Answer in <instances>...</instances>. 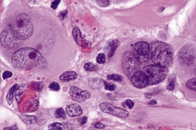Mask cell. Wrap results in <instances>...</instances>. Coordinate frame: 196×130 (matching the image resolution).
Returning a JSON list of instances; mask_svg holds the SVG:
<instances>
[{
  "instance_id": "obj_1",
  "label": "cell",
  "mask_w": 196,
  "mask_h": 130,
  "mask_svg": "<svg viewBox=\"0 0 196 130\" xmlns=\"http://www.w3.org/2000/svg\"><path fill=\"white\" fill-rule=\"evenodd\" d=\"M12 63L15 67L21 69H32L45 66L46 60L37 50L26 48L15 52L12 55Z\"/></svg>"
},
{
  "instance_id": "obj_17",
  "label": "cell",
  "mask_w": 196,
  "mask_h": 130,
  "mask_svg": "<svg viewBox=\"0 0 196 130\" xmlns=\"http://www.w3.org/2000/svg\"><path fill=\"white\" fill-rule=\"evenodd\" d=\"M72 34H73L74 38H75V40L77 41V43H78L79 45H81V46H84V44L83 43L84 40H83V39H82V37H81V32H80V30H79V29L77 28V27L73 28Z\"/></svg>"
},
{
  "instance_id": "obj_7",
  "label": "cell",
  "mask_w": 196,
  "mask_h": 130,
  "mask_svg": "<svg viewBox=\"0 0 196 130\" xmlns=\"http://www.w3.org/2000/svg\"><path fill=\"white\" fill-rule=\"evenodd\" d=\"M19 37L12 29L4 30L1 33V44L5 48H15L19 44Z\"/></svg>"
},
{
  "instance_id": "obj_28",
  "label": "cell",
  "mask_w": 196,
  "mask_h": 130,
  "mask_svg": "<svg viewBox=\"0 0 196 130\" xmlns=\"http://www.w3.org/2000/svg\"><path fill=\"white\" fill-rule=\"evenodd\" d=\"M60 4V0H54L52 4H51V7L53 8V10H55L58 6H59V4Z\"/></svg>"
},
{
  "instance_id": "obj_29",
  "label": "cell",
  "mask_w": 196,
  "mask_h": 130,
  "mask_svg": "<svg viewBox=\"0 0 196 130\" xmlns=\"http://www.w3.org/2000/svg\"><path fill=\"white\" fill-rule=\"evenodd\" d=\"M174 87H175V81L172 80L171 82L169 84L167 89H168L169 91H173V90H174Z\"/></svg>"
},
{
  "instance_id": "obj_33",
  "label": "cell",
  "mask_w": 196,
  "mask_h": 130,
  "mask_svg": "<svg viewBox=\"0 0 196 130\" xmlns=\"http://www.w3.org/2000/svg\"><path fill=\"white\" fill-rule=\"evenodd\" d=\"M157 103V102L156 101H152V102H151L149 104H151V105H152V104H156Z\"/></svg>"
},
{
  "instance_id": "obj_13",
  "label": "cell",
  "mask_w": 196,
  "mask_h": 130,
  "mask_svg": "<svg viewBox=\"0 0 196 130\" xmlns=\"http://www.w3.org/2000/svg\"><path fill=\"white\" fill-rule=\"evenodd\" d=\"M181 53H182V54L181 53L180 54V58L182 59V60H183L187 63H192V61L194 60V55L193 53L189 51V50H183V51H181Z\"/></svg>"
},
{
  "instance_id": "obj_30",
  "label": "cell",
  "mask_w": 196,
  "mask_h": 130,
  "mask_svg": "<svg viewBox=\"0 0 196 130\" xmlns=\"http://www.w3.org/2000/svg\"><path fill=\"white\" fill-rule=\"evenodd\" d=\"M87 117L86 116H84V117H82L80 120H79V123H80V125H84V124H85L86 123V122H87Z\"/></svg>"
},
{
  "instance_id": "obj_24",
  "label": "cell",
  "mask_w": 196,
  "mask_h": 130,
  "mask_svg": "<svg viewBox=\"0 0 196 130\" xmlns=\"http://www.w3.org/2000/svg\"><path fill=\"white\" fill-rule=\"evenodd\" d=\"M123 104L126 106V107H127L128 109H133V106H134V102H133L132 100L127 99V100H126L125 102H123Z\"/></svg>"
},
{
  "instance_id": "obj_20",
  "label": "cell",
  "mask_w": 196,
  "mask_h": 130,
  "mask_svg": "<svg viewBox=\"0 0 196 130\" xmlns=\"http://www.w3.org/2000/svg\"><path fill=\"white\" fill-rule=\"evenodd\" d=\"M109 79H112V80L118 81V82H121L123 80L122 77L119 75V74H109L108 76Z\"/></svg>"
},
{
  "instance_id": "obj_14",
  "label": "cell",
  "mask_w": 196,
  "mask_h": 130,
  "mask_svg": "<svg viewBox=\"0 0 196 130\" xmlns=\"http://www.w3.org/2000/svg\"><path fill=\"white\" fill-rule=\"evenodd\" d=\"M119 46V42L117 40H114V41H111V42L109 43V46H108V53H109V57L111 58V57L114 55V53L115 52L117 47Z\"/></svg>"
},
{
  "instance_id": "obj_11",
  "label": "cell",
  "mask_w": 196,
  "mask_h": 130,
  "mask_svg": "<svg viewBox=\"0 0 196 130\" xmlns=\"http://www.w3.org/2000/svg\"><path fill=\"white\" fill-rule=\"evenodd\" d=\"M66 113L70 116H79L82 114V109L78 104H70L66 107Z\"/></svg>"
},
{
  "instance_id": "obj_21",
  "label": "cell",
  "mask_w": 196,
  "mask_h": 130,
  "mask_svg": "<svg viewBox=\"0 0 196 130\" xmlns=\"http://www.w3.org/2000/svg\"><path fill=\"white\" fill-rule=\"evenodd\" d=\"M55 115H56L58 118H61V119H65L66 118V111L62 108H60V109H57Z\"/></svg>"
},
{
  "instance_id": "obj_9",
  "label": "cell",
  "mask_w": 196,
  "mask_h": 130,
  "mask_svg": "<svg viewBox=\"0 0 196 130\" xmlns=\"http://www.w3.org/2000/svg\"><path fill=\"white\" fill-rule=\"evenodd\" d=\"M133 84L137 88H145L149 84V78L144 72L138 71L131 78Z\"/></svg>"
},
{
  "instance_id": "obj_23",
  "label": "cell",
  "mask_w": 196,
  "mask_h": 130,
  "mask_svg": "<svg viewBox=\"0 0 196 130\" xmlns=\"http://www.w3.org/2000/svg\"><path fill=\"white\" fill-rule=\"evenodd\" d=\"M49 88L51 89L52 91H54V92H58L60 90V84L56 83V82H53L52 84H50L49 85Z\"/></svg>"
},
{
  "instance_id": "obj_10",
  "label": "cell",
  "mask_w": 196,
  "mask_h": 130,
  "mask_svg": "<svg viewBox=\"0 0 196 130\" xmlns=\"http://www.w3.org/2000/svg\"><path fill=\"white\" fill-rule=\"evenodd\" d=\"M70 94L71 96V98L76 102H84L91 98L90 92L87 91H83L81 89L77 88L76 86H72L70 90Z\"/></svg>"
},
{
  "instance_id": "obj_16",
  "label": "cell",
  "mask_w": 196,
  "mask_h": 130,
  "mask_svg": "<svg viewBox=\"0 0 196 130\" xmlns=\"http://www.w3.org/2000/svg\"><path fill=\"white\" fill-rule=\"evenodd\" d=\"M19 88V85L18 84H15L14 86H12L11 88V90L9 91L7 94V97H6V100H7V102L9 104H11L12 102H13V98H14V93Z\"/></svg>"
},
{
  "instance_id": "obj_3",
  "label": "cell",
  "mask_w": 196,
  "mask_h": 130,
  "mask_svg": "<svg viewBox=\"0 0 196 130\" xmlns=\"http://www.w3.org/2000/svg\"><path fill=\"white\" fill-rule=\"evenodd\" d=\"M11 29L22 40L29 38L33 34V24L28 15H18L11 22Z\"/></svg>"
},
{
  "instance_id": "obj_25",
  "label": "cell",
  "mask_w": 196,
  "mask_h": 130,
  "mask_svg": "<svg viewBox=\"0 0 196 130\" xmlns=\"http://www.w3.org/2000/svg\"><path fill=\"white\" fill-rule=\"evenodd\" d=\"M105 89L109 90V91H115L116 89V85L114 84H109V83H105Z\"/></svg>"
},
{
  "instance_id": "obj_27",
  "label": "cell",
  "mask_w": 196,
  "mask_h": 130,
  "mask_svg": "<svg viewBox=\"0 0 196 130\" xmlns=\"http://www.w3.org/2000/svg\"><path fill=\"white\" fill-rule=\"evenodd\" d=\"M11 77H12V73H11V72H9V71H6V72H4V73H3V78L4 79H7V78H10Z\"/></svg>"
},
{
  "instance_id": "obj_8",
  "label": "cell",
  "mask_w": 196,
  "mask_h": 130,
  "mask_svg": "<svg viewBox=\"0 0 196 130\" xmlns=\"http://www.w3.org/2000/svg\"><path fill=\"white\" fill-rule=\"evenodd\" d=\"M99 107H100V109L102 112L110 114V115L118 116V117L125 118V117H127L129 116V113L127 112L126 110L115 107V106H114L111 103H109V102H102L100 104Z\"/></svg>"
},
{
  "instance_id": "obj_2",
  "label": "cell",
  "mask_w": 196,
  "mask_h": 130,
  "mask_svg": "<svg viewBox=\"0 0 196 130\" xmlns=\"http://www.w3.org/2000/svg\"><path fill=\"white\" fill-rule=\"evenodd\" d=\"M150 56L154 64L165 67H169L173 60L171 48L161 42H154L150 45Z\"/></svg>"
},
{
  "instance_id": "obj_26",
  "label": "cell",
  "mask_w": 196,
  "mask_h": 130,
  "mask_svg": "<svg viewBox=\"0 0 196 130\" xmlns=\"http://www.w3.org/2000/svg\"><path fill=\"white\" fill-rule=\"evenodd\" d=\"M97 3L102 7H107L109 4V0H97Z\"/></svg>"
},
{
  "instance_id": "obj_32",
  "label": "cell",
  "mask_w": 196,
  "mask_h": 130,
  "mask_svg": "<svg viewBox=\"0 0 196 130\" xmlns=\"http://www.w3.org/2000/svg\"><path fill=\"white\" fill-rule=\"evenodd\" d=\"M10 129H17V127H11V128H6L5 130H10Z\"/></svg>"
},
{
  "instance_id": "obj_31",
  "label": "cell",
  "mask_w": 196,
  "mask_h": 130,
  "mask_svg": "<svg viewBox=\"0 0 196 130\" xmlns=\"http://www.w3.org/2000/svg\"><path fill=\"white\" fill-rule=\"evenodd\" d=\"M95 127L96 128H103L105 125L104 124H102V123H100V122H97L95 124Z\"/></svg>"
},
{
  "instance_id": "obj_19",
  "label": "cell",
  "mask_w": 196,
  "mask_h": 130,
  "mask_svg": "<svg viewBox=\"0 0 196 130\" xmlns=\"http://www.w3.org/2000/svg\"><path fill=\"white\" fill-rule=\"evenodd\" d=\"M84 69H85V71H88V72H95V71H96L97 67H96V66H95L93 63L88 62V63L84 65Z\"/></svg>"
},
{
  "instance_id": "obj_6",
  "label": "cell",
  "mask_w": 196,
  "mask_h": 130,
  "mask_svg": "<svg viewBox=\"0 0 196 130\" xmlns=\"http://www.w3.org/2000/svg\"><path fill=\"white\" fill-rule=\"evenodd\" d=\"M134 49V54L138 58L140 62H146L149 60L150 56V45L145 42H137L133 46Z\"/></svg>"
},
{
  "instance_id": "obj_5",
  "label": "cell",
  "mask_w": 196,
  "mask_h": 130,
  "mask_svg": "<svg viewBox=\"0 0 196 130\" xmlns=\"http://www.w3.org/2000/svg\"><path fill=\"white\" fill-rule=\"evenodd\" d=\"M140 61L135 54L132 52H126L122 58V67L125 73L128 76H133L138 72Z\"/></svg>"
},
{
  "instance_id": "obj_18",
  "label": "cell",
  "mask_w": 196,
  "mask_h": 130,
  "mask_svg": "<svg viewBox=\"0 0 196 130\" xmlns=\"http://www.w3.org/2000/svg\"><path fill=\"white\" fill-rule=\"evenodd\" d=\"M186 87L189 90H192L194 92H196V78H192L187 82Z\"/></svg>"
},
{
  "instance_id": "obj_12",
  "label": "cell",
  "mask_w": 196,
  "mask_h": 130,
  "mask_svg": "<svg viewBox=\"0 0 196 130\" xmlns=\"http://www.w3.org/2000/svg\"><path fill=\"white\" fill-rule=\"evenodd\" d=\"M77 77V74L75 72H64L61 76H60V80L64 81V82H68V81H71L76 79Z\"/></svg>"
},
{
  "instance_id": "obj_22",
  "label": "cell",
  "mask_w": 196,
  "mask_h": 130,
  "mask_svg": "<svg viewBox=\"0 0 196 130\" xmlns=\"http://www.w3.org/2000/svg\"><path fill=\"white\" fill-rule=\"evenodd\" d=\"M96 61L99 64H104L106 61V56L104 53H100L98 54V56L96 57Z\"/></svg>"
},
{
  "instance_id": "obj_4",
  "label": "cell",
  "mask_w": 196,
  "mask_h": 130,
  "mask_svg": "<svg viewBox=\"0 0 196 130\" xmlns=\"http://www.w3.org/2000/svg\"><path fill=\"white\" fill-rule=\"evenodd\" d=\"M144 72L149 78V84H156L164 79L168 73V69L167 67L154 64L145 67Z\"/></svg>"
},
{
  "instance_id": "obj_15",
  "label": "cell",
  "mask_w": 196,
  "mask_h": 130,
  "mask_svg": "<svg viewBox=\"0 0 196 130\" xmlns=\"http://www.w3.org/2000/svg\"><path fill=\"white\" fill-rule=\"evenodd\" d=\"M70 127L68 126V124H63V123H60V122H54L51 125H49L48 129H52V130H65V129H69Z\"/></svg>"
}]
</instances>
